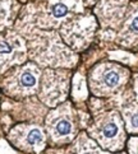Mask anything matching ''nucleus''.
Listing matches in <instances>:
<instances>
[{
    "label": "nucleus",
    "mask_w": 138,
    "mask_h": 154,
    "mask_svg": "<svg viewBox=\"0 0 138 154\" xmlns=\"http://www.w3.org/2000/svg\"><path fill=\"white\" fill-rule=\"evenodd\" d=\"M21 84L26 88H31L36 84V76L31 70H26L21 75Z\"/></svg>",
    "instance_id": "7ed1b4c3"
},
{
    "label": "nucleus",
    "mask_w": 138,
    "mask_h": 154,
    "mask_svg": "<svg viewBox=\"0 0 138 154\" xmlns=\"http://www.w3.org/2000/svg\"><path fill=\"white\" fill-rule=\"evenodd\" d=\"M84 154H90V153H84Z\"/></svg>",
    "instance_id": "9d476101"
},
{
    "label": "nucleus",
    "mask_w": 138,
    "mask_h": 154,
    "mask_svg": "<svg viewBox=\"0 0 138 154\" xmlns=\"http://www.w3.org/2000/svg\"><path fill=\"white\" fill-rule=\"evenodd\" d=\"M67 13H68V8L62 3L55 4L54 8H52V14H54V17H56V18H62Z\"/></svg>",
    "instance_id": "39448f33"
},
{
    "label": "nucleus",
    "mask_w": 138,
    "mask_h": 154,
    "mask_svg": "<svg viewBox=\"0 0 138 154\" xmlns=\"http://www.w3.org/2000/svg\"><path fill=\"white\" fill-rule=\"evenodd\" d=\"M119 80H120V76L114 70L107 71L106 74L104 75V82H105V84H106L109 88H113V87L118 86V84H119Z\"/></svg>",
    "instance_id": "f257e3e1"
},
{
    "label": "nucleus",
    "mask_w": 138,
    "mask_h": 154,
    "mask_svg": "<svg viewBox=\"0 0 138 154\" xmlns=\"http://www.w3.org/2000/svg\"><path fill=\"white\" fill-rule=\"evenodd\" d=\"M131 30L134 31V32H138V17H136V18L132 21V23H131Z\"/></svg>",
    "instance_id": "6e6552de"
},
{
    "label": "nucleus",
    "mask_w": 138,
    "mask_h": 154,
    "mask_svg": "<svg viewBox=\"0 0 138 154\" xmlns=\"http://www.w3.org/2000/svg\"><path fill=\"white\" fill-rule=\"evenodd\" d=\"M44 140V136H42V132L38 130V129H32V130H30V132H28L27 135V141L28 144L31 145H37L40 143H42Z\"/></svg>",
    "instance_id": "f03ea898"
},
{
    "label": "nucleus",
    "mask_w": 138,
    "mask_h": 154,
    "mask_svg": "<svg viewBox=\"0 0 138 154\" xmlns=\"http://www.w3.org/2000/svg\"><path fill=\"white\" fill-rule=\"evenodd\" d=\"M132 126H134V127H137L138 126V113H136V115H133L132 116Z\"/></svg>",
    "instance_id": "1a4fd4ad"
},
{
    "label": "nucleus",
    "mask_w": 138,
    "mask_h": 154,
    "mask_svg": "<svg viewBox=\"0 0 138 154\" xmlns=\"http://www.w3.org/2000/svg\"><path fill=\"white\" fill-rule=\"evenodd\" d=\"M104 135L106 137H114L118 134V125L115 122H109L106 126L104 127Z\"/></svg>",
    "instance_id": "423d86ee"
},
{
    "label": "nucleus",
    "mask_w": 138,
    "mask_h": 154,
    "mask_svg": "<svg viewBox=\"0 0 138 154\" xmlns=\"http://www.w3.org/2000/svg\"><path fill=\"white\" fill-rule=\"evenodd\" d=\"M72 130V125L69 121L67 120H60L58 124H56V126H55V131L58 135L60 136H63V135H68L69 132H70Z\"/></svg>",
    "instance_id": "20e7f679"
},
{
    "label": "nucleus",
    "mask_w": 138,
    "mask_h": 154,
    "mask_svg": "<svg viewBox=\"0 0 138 154\" xmlns=\"http://www.w3.org/2000/svg\"><path fill=\"white\" fill-rule=\"evenodd\" d=\"M12 48L7 42L0 41V54H10Z\"/></svg>",
    "instance_id": "0eeeda50"
}]
</instances>
